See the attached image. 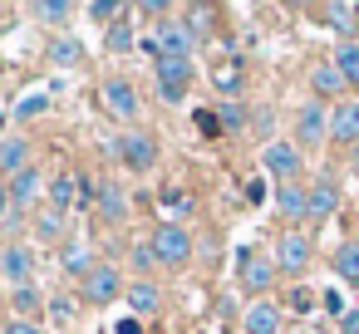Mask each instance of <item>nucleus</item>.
<instances>
[{
	"label": "nucleus",
	"mask_w": 359,
	"mask_h": 334,
	"mask_svg": "<svg viewBox=\"0 0 359 334\" xmlns=\"http://www.w3.org/2000/svg\"><path fill=\"white\" fill-rule=\"evenodd\" d=\"M153 256L163 260V265H182L187 256H192V231L182 226V221H163V226H153Z\"/></svg>",
	"instance_id": "nucleus-1"
},
{
	"label": "nucleus",
	"mask_w": 359,
	"mask_h": 334,
	"mask_svg": "<svg viewBox=\"0 0 359 334\" xmlns=\"http://www.w3.org/2000/svg\"><path fill=\"white\" fill-rule=\"evenodd\" d=\"M153 74H158V89L168 104H182L187 89H192V60H172V55H158L153 60Z\"/></svg>",
	"instance_id": "nucleus-2"
},
{
	"label": "nucleus",
	"mask_w": 359,
	"mask_h": 334,
	"mask_svg": "<svg viewBox=\"0 0 359 334\" xmlns=\"http://www.w3.org/2000/svg\"><path fill=\"white\" fill-rule=\"evenodd\" d=\"M109 153H114L128 172H153V162H158V143H153L148 133H123V138L109 143Z\"/></svg>",
	"instance_id": "nucleus-3"
},
{
	"label": "nucleus",
	"mask_w": 359,
	"mask_h": 334,
	"mask_svg": "<svg viewBox=\"0 0 359 334\" xmlns=\"http://www.w3.org/2000/svg\"><path fill=\"white\" fill-rule=\"evenodd\" d=\"M153 45H158V55H172V60H192V50L202 45V35L187 25V20H163L158 25V35H153Z\"/></svg>",
	"instance_id": "nucleus-4"
},
{
	"label": "nucleus",
	"mask_w": 359,
	"mask_h": 334,
	"mask_svg": "<svg viewBox=\"0 0 359 334\" xmlns=\"http://www.w3.org/2000/svg\"><path fill=\"white\" fill-rule=\"evenodd\" d=\"M261 167H266L271 177H280V182H295V172H300V148H295V143H266V148H261Z\"/></svg>",
	"instance_id": "nucleus-5"
},
{
	"label": "nucleus",
	"mask_w": 359,
	"mask_h": 334,
	"mask_svg": "<svg viewBox=\"0 0 359 334\" xmlns=\"http://www.w3.org/2000/svg\"><path fill=\"white\" fill-rule=\"evenodd\" d=\"M104 109H109L114 118H123V123H133L143 104H138V89H133L128 79H109V84H104Z\"/></svg>",
	"instance_id": "nucleus-6"
},
{
	"label": "nucleus",
	"mask_w": 359,
	"mask_h": 334,
	"mask_svg": "<svg viewBox=\"0 0 359 334\" xmlns=\"http://www.w3.org/2000/svg\"><path fill=\"white\" fill-rule=\"evenodd\" d=\"M334 207H339V182L334 177H315L310 192H305V216L325 221V216H334Z\"/></svg>",
	"instance_id": "nucleus-7"
},
{
	"label": "nucleus",
	"mask_w": 359,
	"mask_h": 334,
	"mask_svg": "<svg viewBox=\"0 0 359 334\" xmlns=\"http://www.w3.org/2000/svg\"><path fill=\"white\" fill-rule=\"evenodd\" d=\"M276 265H280L285 275H300V270L310 265V236H305V231H285L280 246H276Z\"/></svg>",
	"instance_id": "nucleus-8"
},
{
	"label": "nucleus",
	"mask_w": 359,
	"mask_h": 334,
	"mask_svg": "<svg viewBox=\"0 0 359 334\" xmlns=\"http://www.w3.org/2000/svg\"><path fill=\"white\" fill-rule=\"evenodd\" d=\"M325 138H330V113L320 99H310L295 118V143H325Z\"/></svg>",
	"instance_id": "nucleus-9"
},
{
	"label": "nucleus",
	"mask_w": 359,
	"mask_h": 334,
	"mask_svg": "<svg viewBox=\"0 0 359 334\" xmlns=\"http://www.w3.org/2000/svg\"><path fill=\"white\" fill-rule=\"evenodd\" d=\"M118 295H123L118 270H114V265H94V275L84 280V300H89V305H114Z\"/></svg>",
	"instance_id": "nucleus-10"
},
{
	"label": "nucleus",
	"mask_w": 359,
	"mask_h": 334,
	"mask_svg": "<svg viewBox=\"0 0 359 334\" xmlns=\"http://www.w3.org/2000/svg\"><path fill=\"white\" fill-rule=\"evenodd\" d=\"M30 270H35V251L30 246H6V251H0V275H6L15 290L30 285Z\"/></svg>",
	"instance_id": "nucleus-11"
},
{
	"label": "nucleus",
	"mask_w": 359,
	"mask_h": 334,
	"mask_svg": "<svg viewBox=\"0 0 359 334\" xmlns=\"http://www.w3.org/2000/svg\"><path fill=\"white\" fill-rule=\"evenodd\" d=\"M330 143H359V99L334 104V113H330Z\"/></svg>",
	"instance_id": "nucleus-12"
},
{
	"label": "nucleus",
	"mask_w": 359,
	"mask_h": 334,
	"mask_svg": "<svg viewBox=\"0 0 359 334\" xmlns=\"http://www.w3.org/2000/svg\"><path fill=\"white\" fill-rule=\"evenodd\" d=\"M123 300H128L133 319H143V314H158V300H163V290H158L153 280H133V285L123 290Z\"/></svg>",
	"instance_id": "nucleus-13"
},
{
	"label": "nucleus",
	"mask_w": 359,
	"mask_h": 334,
	"mask_svg": "<svg viewBox=\"0 0 359 334\" xmlns=\"http://www.w3.org/2000/svg\"><path fill=\"white\" fill-rule=\"evenodd\" d=\"M79 187H84V177H74V172H60L55 182H50V211H74V197H79Z\"/></svg>",
	"instance_id": "nucleus-14"
},
{
	"label": "nucleus",
	"mask_w": 359,
	"mask_h": 334,
	"mask_svg": "<svg viewBox=\"0 0 359 334\" xmlns=\"http://www.w3.org/2000/svg\"><path fill=\"white\" fill-rule=\"evenodd\" d=\"M271 280H276V265H271V260H261V256H241V285H246L251 295L271 290Z\"/></svg>",
	"instance_id": "nucleus-15"
},
{
	"label": "nucleus",
	"mask_w": 359,
	"mask_h": 334,
	"mask_svg": "<svg viewBox=\"0 0 359 334\" xmlns=\"http://www.w3.org/2000/svg\"><path fill=\"white\" fill-rule=\"evenodd\" d=\"M99 221H128V197H123L118 182L99 187Z\"/></svg>",
	"instance_id": "nucleus-16"
},
{
	"label": "nucleus",
	"mask_w": 359,
	"mask_h": 334,
	"mask_svg": "<svg viewBox=\"0 0 359 334\" xmlns=\"http://www.w3.org/2000/svg\"><path fill=\"white\" fill-rule=\"evenodd\" d=\"M30 167V138H0V172H25Z\"/></svg>",
	"instance_id": "nucleus-17"
},
{
	"label": "nucleus",
	"mask_w": 359,
	"mask_h": 334,
	"mask_svg": "<svg viewBox=\"0 0 359 334\" xmlns=\"http://www.w3.org/2000/svg\"><path fill=\"white\" fill-rule=\"evenodd\" d=\"M246 334H280V309L271 300H256L246 309Z\"/></svg>",
	"instance_id": "nucleus-18"
},
{
	"label": "nucleus",
	"mask_w": 359,
	"mask_h": 334,
	"mask_svg": "<svg viewBox=\"0 0 359 334\" xmlns=\"http://www.w3.org/2000/svg\"><path fill=\"white\" fill-rule=\"evenodd\" d=\"M60 265H65V275H74V280H89V275H94V256H89V246H84V241H69Z\"/></svg>",
	"instance_id": "nucleus-19"
},
{
	"label": "nucleus",
	"mask_w": 359,
	"mask_h": 334,
	"mask_svg": "<svg viewBox=\"0 0 359 334\" xmlns=\"http://www.w3.org/2000/svg\"><path fill=\"white\" fill-rule=\"evenodd\" d=\"M310 84H315V94H325V99L349 89V84H344V74L334 69V60H330V64H315V69H310Z\"/></svg>",
	"instance_id": "nucleus-20"
},
{
	"label": "nucleus",
	"mask_w": 359,
	"mask_h": 334,
	"mask_svg": "<svg viewBox=\"0 0 359 334\" xmlns=\"http://www.w3.org/2000/svg\"><path fill=\"white\" fill-rule=\"evenodd\" d=\"M11 305H15V314H20L25 324H35V314L45 309V295H40V285H20V290L11 295Z\"/></svg>",
	"instance_id": "nucleus-21"
},
{
	"label": "nucleus",
	"mask_w": 359,
	"mask_h": 334,
	"mask_svg": "<svg viewBox=\"0 0 359 334\" xmlns=\"http://www.w3.org/2000/svg\"><path fill=\"white\" fill-rule=\"evenodd\" d=\"M334 69L344 74L349 89H359V40H344V45L334 50Z\"/></svg>",
	"instance_id": "nucleus-22"
},
{
	"label": "nucleus",
	"mask_w": 359,
	"mask_h": 334,
	"mask_svg": "<svg viewBox=\"0 0 359 334\" xmlns=\"http://www.w3.org/2000/svg\"><path fill=\"white\" fill-rule=\"evenodd\" d=\"M35 192H40V172H35V167H25V172L11 177V202H15V207H30Z\"/></svg>",
	"instance_id": "nucleus-23"
},
{
	"label": "nucleus",
	"mask_w": 359,
	"mask_h": 334,
	"mask_svg": "<svg viewBox=\"0 0 359 334\" xmlns=\"http://www.w3.org/2000/svg\"><path fill=\"white\" fill-rule=\"evenodd\" d=\"M334 275L349 280V285H359V241H344L334 251Z\"/></svg>",
	"instance_id": "nucleus-24"
},
{
	"label": "nucleus",
	"mask_w": 359,
	"mask_h": 334,
	"mask_svg": "<svg viewBox=\"0 0 359 334\" xmlns=\"http://www.w3.org/2000/svg\"><path fill=\"white\" fill-rule=\"evenodd\" d=\"M79 60H84V45H79V40H69V35H65V40H55V45H50V64H55V69H74Z\"/></svg>",
	"instance_id": "nucleus-25"
},
{
	"label": "nucleus",
	"mask_w": 359,
	"mask_h": 334,
	"mask_svg": "<svg viewBox=\"0 0 359 334\" xmlns=\"http://www.w3.org/2000/svg\"><path fill=\"white\" fill-rule=\"evenodd\" d=\"M276 202H280V211H285L290 221H305V192H300V182H280Z\"/></svg>",
	"instance_id": "nucleus-26"
},
{
	"label": "nucleus",
	"mask_w": 359,
	"mask_h": 334,
	"mask_svg": "<svg viewBox=\"0 0 359 334\" xmlns=\"http://www.w3.org/2000/svg\"><path fill=\"white\" fill-rule=\"evenodd\" d=\"M320 15H325V20H330L334 30H344V35H349V30H354V15H359V6H344V0H330V6H320Z\"/></svg>",
	"instance_id": "nucleus-27"
},
{
	"label": "nucleus",
	"mask_w": 359,
	"mask_h": 334,
	"mask_svg": "<svg viewBox=\"0 0 359 334\" xmlns=\"http://www.w3.org/2000/svg\"><path fill=\"white\" fill-rule=\"evenodd\" d=\"M74 15V6H65V0H40L35 6V20H45V25H65Z\"/></svg>",
	"instance_id": "nucleus-28"
},
{
	"label": "nucleus",
	"mask_w": 359,
	"mask_h": 334,
	"mask_svg": "<svg viewBox=\"0 0 359 334\" xmlns=\"http://www.w3.org/2000/svg\"><path fill=\"white\" fill-rule=\"evenodd\" d=\"M109 50H114V55H128V50H133V25H128V20H114V25H109Z\"/></svg>",
	"instance_id": "nucleus-29"
},
{
	"label": "nucleus",
	"mask_w": 359,
	"mask_h": 334,
	"mask_svg": "<svg viewBox=\"0 0 359 334\" xmlns=\"http://www.w3.org/2000/svg\"><path fill=\"white\" fill-rule=\"evenodd\" d=\"M212 79H217V89H222V94H241V64H236V60H231V64H222Z\"/></svg>",
	"instance_id": "nucleus-30"
},
{
	"label": "nucleus",
	"mask_w": 359,
	"mask_h": 334,
	"mask_svg": "<svg viewBox=\"0 0 359 334\" xmlns=\"http://www.w3.org/2000/svg\"><path fill=\"white\" fill-rule=\"evenodd\" d=\"M45 109H50V99H45V94H25V99L15 104V118H20V123H30V118H40Z\"/></svg>",
	"instance_id": "nucleus-31"
},
{
	"label": "nucleus",
	"mask_w": 359,
	"mask_h": 334,
	"mask_svg": "<svg viewBox=\"0 0 359 334\" xmlns=\"http://www.w3.org/2000/svg\"><path fill=\"white\" fill-rule=\"evenodd\" d=\"M35 221H40V226H35L40 241H60V236H65V216H60V211H45V216H35Z\"/></svg>",
	"instance_id": "nucleus-32"
},
{
	"label": "nucleus",
	"mask_w": 359,
	"mask_h": 334,
	"mask_svg": "<svg viewBox=\"0 0 359 334\" xmlns=\"http://www.w3.org/2000/svg\"><path fill=\"white\" fill-rule=\"evenodd\" d=\"M222 128H226V133H241V128H246V109H241L236 99L222 104Z\"/></svg>",
	"instance_id": "nucleus-33"
},
{
	"label": "nucleus",
	"mask_w": 359,
	"mask_h": 334,
	"mask_svg": "<svg viewBox=\"0 0 359 334\" xmlns=\"http://www.w3.org/2000/svg\"><path fill=\"white\" fill-rule=\"evenodd\" d=\"M315 300H320V295H315V290H305V285H295V290H290V300H285V305H290V309H295V314H310V309H315Z\"/></svg>",
	"instance_id": "nucleus-34"
},
{
	"label": "nucleus",
	"mask_w": 359,
	"mask_h": 334,
	"mask_svg": "<svg viewBox=\"0 0 359 334\" xmlns=\"http://www.w3.org/2000/svg\"><path fill=\"white\" fill-rule=\"evenodd\" d=\"M89 15H94V20H123V6H109V0H94V6H89Z\"/></svg>",
	"instance_id": "nucleus-35"
},
{
	"label": "nucleus",
	"mask_w": 359,
	"mask_h": 334,
	"mask_svg": "<svg viewBox=\"0 0 359 334\" xmlns=\"http://www.w3.org/2000/svg\"><path fill=\"white\" fill-rule=\"evenodd\" d=\"M153 260H158V256H153V246H148V241H143V246H133V265H138V270H148Z\"/></svg>",
	"instance_id": "nucleus-36"
},
{
	"label": "nucleus",
	"mask_w": 359,
	"mask_h": 334,
	"mask_svg": "<svg viewBox=\"0 0 359 334\" xmlns=\"http://www.w3.org/2000/svg\"><path fill=\"white\" fill-rule=\"evenodd\" d=\"M50 309H55V319H60V324H69V319H74V305H69V300H50Z\"/></svg>",
	"instance_id": "nucleus-37"
},
{
	"label": "nucleus",
	"mask_w": 359,
	"mask_h": 334,
	"mask_svg": "<svg viewBox=\"0 0 359 334\" xmlns=\"http://www.w3.org/2000/svg\"><path fill=\"white\" fill-rule=\"evenodd\" d=\"M339 329H344V334H359V309H344V319H339Z\"/></svg>",
	"instance_id": "nucleus-38"
},
{
	"label": "nucleus",
	"mask_w": 359,
	"mask_h": 334,
	"mask_svg": "<svg viewBox=\"0 0 359 334\" xmlns=\"http://www.w3.org/2000/svg\"><path fill=\"white\" fill-rule=\"evenodd\" d=\"M114 334H143V324H138V319H118Z\"/></svg>",
	"instance_id": "nucleus-39"
},
{
	"label": "nucleus",
	"mask_w": 359,
	"mask_h": 334,
	"mask_svg": "<svg viewBox=\"0 0 359 334\" xmlns=\"http://www.w3.org/2000/svg\"><path fill=\"white\" fill-rule=\"evenodd\" d=\"M11 334H45V329H40V324H25V319H15V324H11Z\"/></svg>",
	"instance_id": "nucleus-40"
},
{
	"label": "nucleus",
	"mask_w": 359,
	"mask_h": 334,
	"mask_svg": "<svg viewBox=\"0 0 359 334\" xmlns=\"http://www.w3.org/2000/svg\"><path fill=\"white\" fill-rule=\"evenodd\" d=\"M0 128H6V113H0Z\"/></svg>",
	"instance_id": "nucleus-41"
},
{
	"label": "nucleus",
	"mask_w": 359,
	"mask_h": 334,
	"mask_svg": "<svg viewBox=\"0 0 359 334\" xmlns=\"http://www.w3.org/2000/svg\"><path fill=\"white\" fill-rule=\"evenodd\" d=\"M354 30H359V15H354Z\"/></svg>",
	"instance_id": "nucleus-42"
},
{
	"label": "nucleus",
	"mask_w": 359,
	"mask_h": 334,
	"mask_svg": "<svg viewBox=\"0 0 359 334\" xmlns=\"http://www.w3.org/2000/svg\"><path fill=\"white\" fill-rule=\"evenodd\" d=\"M290 334H305V329H290Z\"/></svg>",
	"instance_id": "nucleus-43"
}]
</instances>
